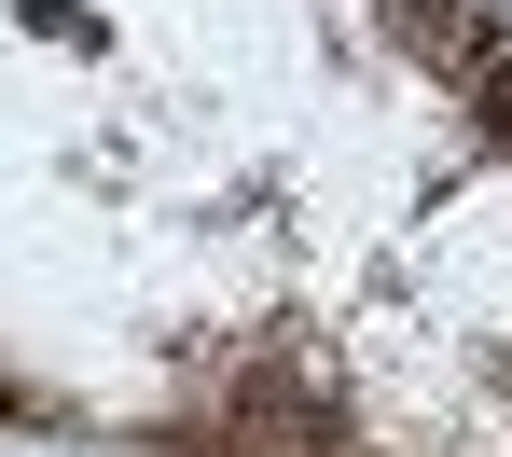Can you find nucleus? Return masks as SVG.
<instances>
[{
  "label": "nucleus",
  "mask_w": 512,
  "mask_h": 457,
  "mask_svg": "<svg viewBox=\"0 0 512 457\" xmlns=\"http://www.w3.org/2000/svg\"><path fill=\"white\" fill-rule=\"evenodd\" d=\"M402 42H416V56H443V70L471 84V70L499 56V14H485V0H402Z\"/></svg>",
  "instance_id": "obj_1"
},
{
  "label": "nucleus",
  "mask_w": 512,
  "mask_h": 457,
  "mask_svg": "<svg viewBox=\"0 0 512 457\" xmlns=\"http://www.w3.org/2000/svg\"><path fill=\"white\" fill-rule=\"evenodd\" d=\"M471 111H485V139H512V56H485V70H471Z\"/></svg>",
  "instance_id": "obj_2"
}]
</instances>
